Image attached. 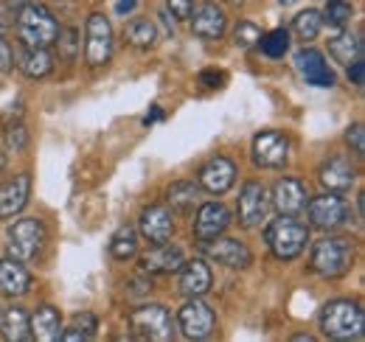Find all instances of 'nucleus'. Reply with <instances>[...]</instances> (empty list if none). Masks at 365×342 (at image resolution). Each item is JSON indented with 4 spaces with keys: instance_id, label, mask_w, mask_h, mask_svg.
<instances>
[{
    "instance_id": "obj_17",
    "label": "nucleus",
    "mask_w": 365,
    "mask_h": 342,
    "mask_svg": "<svg viewBox=\"0 0 365 342\" xmlns=\"http://www.w3.org/2000/svg\"><path fill=\"white\" fill-rule=\"evenodd\" d=\"M138 227H140V236H143L149 244H163V242H169L172 233H175L172 214H169L163 205H152V208H146V211L140 214Z\"/></svg>"
},
{
    "instance_id": "obj_7",
    "label": "nucleus",
    "mask_w": 365,
    "mask_h": 342,
    "mask_svg": "<svg viewBox=\"0 0 365 342\" xmlns=\"http://www.w3.org/2000/svg\"><path fill=\"white\" fill-rule=\"evenodd\" d=\"M113 56V26L101 11H93L85 23V62L91 68L107 65Z\"/></svg>"
},
{
    "instance_id": "obj_13",
    "label": "nucleus",
    "mask_w": 365,
    "mask_h": 342,
    "mask_svg": "<svg viewBox=\"0 0 365 342\" xmlns=\"http://www.w3.org/2000/svg\"><path fill=\"white\" fill-rule=\"evenodd\" d=\"M202 253L230 269H245L253 261V253L247 250V244H242L236 239H220V236L211 242H202Z\"/></svg>"
},
{
    "instance_id": "obj_45",
    "label": "nucleus",
    "mask_w": 365,
    "mask_h": 342,
    "mask_svg": "<svg viewBox=\"0 0 365 342\" xmlns=\"http://www.w3.org/2000/svg\"><path fill=\"white\" fill-rule=\"evenodd\" d=\"M160 118H163V110H160V107H155V110L146 115V127H149L152 121H160Z\"/></svg>"
},
{
    "instance_id": "obj_3",
    "label": "nucleus",
    "mask_w": 365,
    "mask_h": 342,
    "mask_svg": "<svg viewBox=\"0 0 365 342\" xmlns=\"http://www.w3.org/2000/svg\"><path fill=\"white\" fill-rule=\"evenodd\" d=\"M309 264H312V269L318 275H323V278H340L354 264V244L346 236L320 239V242H315V247H312Z\"/></svg>"
},
{
    "instance_id": "obj_15",
    "label": "nucleus",
    "mask_w": 365,
    "mask_h": 342,
    "mask_svg": "<svg viewBox=\"0 0 365 342\" xmlns=\"http://www.w3.org/2000/svg\"><path fill=\"white\" fill-rule=\"evenodd\" d=\"M31 197V177L29 174H17L9 182L0 185V219H11L17 216Z\"/></svg>"
},
{
    "instance_id": "obj_5",
    "label": "nucleus",
    "mask_w": 365,
    "mask_h": 342,
    "mask_svg": "<svg viewBox=\"0 0 365 342\" xmlns=\"http://www.w3.org/2000/svg\"><path fill=\"white\" fill-rule=\"evenodd\" d=\"M43 244H46V227L37 219H20L6 233V253H9V258H14L20 264L34 261L40 256Z\"/></svg>"
},
{
    "instance_id": "obj_43",
    "label": "nucleus",
    "mask_w": 365,
    "mask_h": 342,
    "mask_svg": "<svg viewBox=\"0 0 365 342\" xmlns=\"http://www.w3.org/2000/svg\"><path fill=\"white\" fill-rule=\"evenodd\" d=\"M138 6V0H115V14H121V17H127V14H133Z\"/></svg>"
},
{
    "instance_id": "obj_28",
    "label": "nucleus",
    "mask_w": 365,
    "mask_h": 342,
    "mask_svg": "<svg viewBox=\"0 0 365 342\" xmlns=\"http://www.w3.org/2000/svg\"><path fill=\"white\" fill-rule=\"evenodd\" d=\"M124 37H127V43L135 45V48H149V45H155V40H158V28H155L152 20L135 17V20H130L124 26Z\"/></svg>"
},
{
    "instance_id": "obj_6",
    "label": "nucleus",
    "mask_w": 365,
    "mask_h": 342,
    "mask_svg": "<svg viewBox=\"0 0 365 342\" xmlns=\"http://www.w3.org/2000/svg\"><path fill=\"white\" fill-rule=\"evenodd\" d=\"M130 326H133V334L138 340H149V342H169L175 337V320L172 314L158 306V303H146V306H138L135 311L130 314Z\"/></svg>"
},
{
    "instance_id": "obj_26",
    "label": "nucleus",
    "mask_w": 365,
    "mask_h": 342,
    "mask_svg": "<svg viewBox=\"0 0 365 342\" xmlns=\"http://www.w3.org/2000/svg\"><path fill=\"white\" fill-rule=\"evenodd\" d=\"M20 68L29 79H46L53 71V56H51L48 48H23Z\"/></svg>"
},
{
    "instance_id": "obj_39",
    "label": "nucleus",
    "mask_w": 365,
    "mask_h": 342,
    "mask_svg": "<svg viewBox=\"0 0 365 342\" xmlns=\"http://www.w3.org/2000/svg\"><path fill=\"white\" fill-rule=\"evenodd\" d=\"M11 68H14V51H11V45L0 37V73H9Z\"/></svg>"
},
{
    "instance_id": "obj_27",
    "label": "nucleus",
    "mask_w": 365,
    "mask_h": 342,
    "mask_svg": "<svg viewBox=\"0 0 365 342\" xmlns=\"http://www.w3.org/2000/svg\"><path fill=\"white\" fill-rule=\"evenodd\" d=\"M329 53H331L337 62L351 65L354 59H363V40H360L357 34H351V31H343V34H337L334 40H329Z\"/></svg>"
},
{
    "instance_id": "obj_11",
    "label": "nucleus",
    "mask_w": 365,
    "mask_h": 342,
    "mask_svg": "<svg viewBox=\"0 0 365 342\" xmlns=\"http://www.w3.org/2000/svg\"><path fill=\"white\" fill-rule=\"evenodd\" d=\"M253 163L259 169H281L289 157V143L281 132H259L253 138Z\"/></svg>"
},
{
    "instance_id": "obj_8",
    "label": "nucleus",
    "mask_w": 365,
    "mask_h": 342,
    "mask_svg": "<svg viewBox=\"0 0 365 342\" xmlns=\"http://www.w3.org/2000/svg\"><path fill=\"white\" fill-rule=\"evenodd\" d=\"M178 326L185 340H205L217 331V314L200 298H188V303L178 311Z\"/></svg>"
},
{
    "instance_id": "obj_42",
    "label": "nucleus",
    "mask_w": 365,
    "mask_h": 342,
    "mask_svg": "<svg viewBox=\"0 0 365 342\" xmlns=\"http://www.w3.org/2000/svg\"><path fill=\"white\" fill-rule=\"evenodd\" d=\"M56 43H65V59H73V48H76V31H65V37H62V31H59Z\"/></svg>"
},
{
    "instance_id": "obj_24",
    "label": "nucleus",
    "mask_w": 365,
    "mask_h": 342,
    "mask_svg": "<svg viewBox=\"0 0 365 342\" xmlns=\"http://www.w3.org/2000/svg\"><path fill=\"white\" fill-rule=\"evenodd\" d=\"M29 323H31V334L40 342H53L62 334V317L53 306H40Z\"/></svg>"
},
{
    "instance_id": "obj_38",
    "label": "nucleus",
    "mask_w": 365,
    "mask_h": 342,
    "mask_svg": "<svg viewBox=\"0 0 365 342\" xmlns=\"http://www.w3.org/2000/svg\"><path fill=\"white\" fill-rule=\"evenodd\" d=\"M200 82L205 87H222L225 85V73L217 71V68H205V71L200 73Z\"/></svg>"
},
{
    "instance_id": "obj_32",
    "label": "nucleus",
    "mask_w": 365,
    "mask_h": 342,
    "mask_svg": "<svg viewBox=\"0 0 365 342\" xmlns=\"http://www.w3.org/2000/svg\"><path fill=\"white\" fill-rule=\"evenodd\" d=\"M320 17H323V23H329V26H334V28H343L346 23H351L354 9H351L349 0H329V3H326V11H323Z\"/></svg>"
},
{
    "instance_id": "obj_37",
    "label": "nucleus",
    "mask_w": 365,
    "mask_h": 342,
    "mask_svg": "<svg viewBox=\"0 0 365 342\" xmlns=\"http://www.w3.org/2000/svg\"><path fill=\"white\" fill-rule=\"evenodd\" d=\"M169 3V11L178 17V20H188L191 11H194V0H166Z\"/></svg>"
},
{
    "instance_id": "obj_30",
    "label": "nucleus",
    "mask_w": 365,
    "mask_h": 342,
    "mask_svg": "<svg viewBox=\"0 0 365 342\" xmlns=\"http://www.w3.org/2000/svg\"><path fill=\"white\" fill-rule=\"evenodd\" d=\"M110 253H113V258H118V261H127V258L135 256L138 253L135 227H130V224L118 227V230H115V236L110 239Z\"/></svg>"
},
{
    "instance_id": "obj_21",
    "label": "nucleus",
    "mask_w": 365,
    "mask_h": 342,
    "mask_svg": "<svg viewBox=\"0 0 365 342\" xmlns=\"http://www.w3.org/2000/svg\"><path fill=\"white\" fill-rule=\"evenodd\" d=\"M320 177V185L326 188V191H331V194H346L351 185H354V180H357V171L354 166L349 163V160H343V157H331V160H326L318 171Z\"/></svg>"
},
{
    "instance_id": "obj_36",
    "label": "nucleus",
    "mask_w": 365,
    "mask_h": 342,
    "mask_svg": "<svg viewBox=\"0 0 365 342\" xmlns=\"http://www.w3.org/2000/svg\"><path fill=\"white\" fill-rule=\"evenodd\" d=\"M346 140H349V146L357 152V155H363L365 152V129L363 124H354V127L346 132Z\"/></svg>"
},
{
    "instance_id": "obj_2",
    "label": "nucleus",
    "mask_w": 365,
    "mask_h": 342,
    "mask_svg": "<svg viewBox=\"0 0 365 342\" xmlns=\"http://www.w3.org/2000/svg\"><path fill=\"white\" fill-rule=\"evenodd\" d=\"M320 328L329 340H360L365 328L363 309L351 300H331L320 311Z\"/></svg>"
},
{
    "instance_id": "obj_14",
    "label": "nucleus",
    "mask_w": 365,
    "mask_h": 342,
    "mask_svg": "<svg viewBox=\"0 0 365 342\" xmlns=\"http://www.w3.org/2000/svg\"><path fill=\"white\" fill-rule=\"evenodd\" d=\"M295 68L304 76V82L312 87H331L334 85V71L323 59V53L315 48H301L295 53Z\"/></svg>"
},
{
    "instance_id": "obj_23",
    "label": "nucleus",
    "mask_w": 365,
    "mask_h": 342,
    "mask_svg": "<svg viewBox=\"0 0 365 342\" xmlns=\"http://www.w3.org/2000/svg\"><path fill=\"white\" fill-rule=\"evenodd\" d=\"M29 289H31V275H29V269H26L20 261H14V258L0 261V295H6V298H20V295H26Z\"/></svg>"
},
{
    "instance_id": "obj_40",
    "label": "nucleus",
    "mask_w": 365,
    "mask_h": 342,
    "mask_svg": "<svg viewBox=\"0 0 365 342\" xmlns=\"http://www.w3.org/2000/svg\"><path fill=\"white\" fill-rule=\"evenodd\" d=\"M73 326H76V328H79V331H82V334L91 340L93 334H96V326H98V323H96V317H93V314H76Z\"/></svg>"
},
{
    "instance_id": "obj_31",
    "label": "nucleus",
    "mask_w": 365,
    "mask_h": 342,
    "mask_svg": "<svg viewBox=\"0 0 365 342\" xmlns=\"http://www.w3.org/2000/svg\"><path fill=\"white\" fill-rule=\"evenodd\" d=\"M320 28H323V17H320L318 9H307V11L295 14V20H292V31H295L304 43H312L320 34Z\"/></svg>"
},
{
    "instance_id": "obj_35",
    "label": "nucleus",
    "mask_w": 365,
    "mask_h": 342,
    "mask_svg": "<svg viewBox=\"0 0 365 342\" xmlns=\"http://www.w3.org/2000/svg\"><path fill=\"white\" fill-rule=\"evenodd\" d=\"M3 138H6V149H11V152H23V149L29 146V132H26V127H23L20 121L6 124Z\"/></svg>"
},
{
    "instance_id": "obj_4",
    "label": "nucleus",
    "mask_w": 365,
    "mask_h": 342,
    "mask_svg": "<svg viewBox=\"0 0 365 342\" xmlns=\"http://www.w3.org/2000/svg\"><path fill=\"white\" fill-rule=\"evenodd\" d=\"M264 239H267L270 253H273L278 261H292V258H298L304 253V247H307V242H309V230H307L298 219L281 216V219H275L273 224L267 227Z\"/></svg>"
},
{
    "instance_id": "obj_44",
    "label": "nucleus",
    "mask_w": 365,
    "mask_h": 342,
    "mask_svg": "<svg viewBox=\"0 0 365 342\" xmlns=\"http://www.w3.org/2000/svg\"><path fill=\"white\" fill-rule=\"evenodd\" d=\"M9 26H11V17H9V11H6V6H0V37L9 31Z\"/></svg>"
},
{
    "instance_id": "obj_12",
    "label": "nucleus",
    "mask_w": 365,
    "mask_h": 342,
    "mask_svg": "<svg viewBox=\"0 0 365 342\" xmlns=\"http://www.w3.org/2000/svg\"><path fill=\"white\" fill-rule=\"evenodd\" d=\"M230 224V211L222 202H202L194 216V236L197 242H211L222 236Z\"/></svg>"
},
{
    "instance_id": "obj_18",
    "label": "nucleus",
    "mask_w": 365,
    "mask_h": 342,
    "mask_svg": "<svg viewBox=\"0 0 365 342\" xmlns=\"http://www.w3.org/2000/svg\"><path fill=\"white\" fill-rule=\"evenodd\" d=\"M236 182V166L228 157H211L202 169H200V185L208 194H225L230 191V185Z\"/></svg>"
},
{
    "instance_id": "obj_33",
    "label": "nucleus",
    "mask_w": 365,
    "mask_h": 342,
    "mask_svg": "<svg viewBox=\"0 0 365 342\" xmlns=\"http://www.w3.org/2000/svg\"><path fill=\"white\" fill-rule=\"evenodd\" d=\"M262 51H264V56H270V59H281L287 51H289V31L287 28H275L270 31L267 37L262 34Z\"/></svg>"
},
{
    "instance_id": "obj_34",
    "label": "nucleus",
    "mask_w": 365,
    "mask_h": 342,
    "mask_svg": "<svg viewBox=\"0 0 365 342\" xmlns=\"http://www.w3.org/2000/svg\"><path fill=\"white\" fill-rule=\"evenodd\" d=\"M262 40V28L256 26V23H239L236 28H233V43L239 45V48H253V45H259Z\"/></svg>"
},
{
    "instance_id": "obj_25",
    "label": "nucleus",
    "mask_w": 365,
    "mask_h": 342,
    "mask_svg": "<svg viewBox=\"0 0 365 342\" xmlns=\"http://www.w3.org/2000/svg\"><path fill=\"white\" fill-rule=\"evenodd\" d=\"M0 334H3V340H9V342H26L31 337L29 314H26L20 306H11V309L0 317Z\"/></svg>"
},
{
    "instance_id": "obj_9",
    "label": "nucleus",
    "mask_w": 365,
    "mask_h": 342,
    "mask_svg": "<svg viewBox=\"0 0 365 342\" xmlns=\"http://www.w3.org/2000/svg\"><path fill=\"white\" fill-rule=\"evenodd\" d=\"M270 211V194L267 188L259 182V180H247L242 185V194H239V205H236V214H239V224L253 230L259 227Z\"/></svg>"
},
{
    "instance_id": "obj_22",
    "label": "nucleus",
    "mask_w": 365,
    "mask_h": 342,
    "mask_svg": "<svg viewBox=\"0 0 365 342\" xmlns=\"http://www.w3.org/2000/svg\"><path fill=\"white\" fill-rule=\"evenodd\" d=\"M211 266L205 264V261H200V258H194V261H182L180 266V292L185 298H202L208 289H211Z\"/></svg>"
},
{
    "instance_id": "obj_29",
    "label": "nucleus",
    "mask_w": 365,
    "mask_h": 342,
    "mask_svg": "<svg viewBox=\"0 0 365 342\" xmlns=\"http://www.w3.org/2000/svg\"><path fill=\"white\" fill-rule=\"evenodd\" d=\"M166 197H169L172 211H180V214H185V211H191V208H194V202L200 200V191H197V185H194V182L180 180V182H172V185H169Z\"/></svg>"
},
{
    "instance_id": "obj_47",
    "label": "nucleus",
    "mask_w": 365,
    "mask_h": 342,
    "mask_svg": "<svg viewBox=\"0 0 365 342\" xmlns=\"http://www.w3.org/2000/svg\"><path fill=\"white\" fill-rule=\"evenodd\" d=\"M281 3H284V6H292V3H295V0H281Z\"/></svg>"
},
{
    "instance_id": "obj_10",
    "label": "nucleus",
    "mask_w": 365,
    "mask_h": 342,
    "mask_svg": "<svg viewBox=\"0 0 365 342\" xmlns=\"http://www.w3.org/2000/svg\"><path fill=\"white\" fill-rule=\"evenodd\" d=\"M307 205H309V224L323 230V233L337 230L349 222V205L340 194H331V191L320 194L315 200H309Z\"/></svg>"
},
{
    "instance_id": "obj_46",
    "label": "nucleus",
    "mask_w": 365,
    "mask_h": 342,
    "mask_svg": "<svg viewBox=\"0 0 365 342\" xmlns=\"http://www.w3.org/2000/svg\"><path fill=\"white\" fill-rule=\"evenodd\" d=\"M29 0H6V6H11V9H23Z\"/></svg>"
},
{
    "instance_id": "obj_1",
    "label": "nucleus",
    "mask_w": 365,
    "mask_h": 342,
    "mask_svg": "<svg viewBox=\"0 0 365 342\" xmlns=\"http://www.w3.org/2000/svg\"><path fill=\"white\" fill-rule=\"evenodd\" d=\"M17 37L23 48H51L59 37V23L43 3H26L17 14Z\"/></svg>"
},
{
    "instance_id": "obj_19",
    "label": "nucleus",
    "mask_w": 365,
    "mask_h": 342,
    "mask_svg": "<svg viewBox=\"0 0 365 342\" xmlns=\"http://www.w3.org/2000/svg\"><path fill=\"white\" fill-rule=\"evenodd\" d=\"M191 31L200 40H220L225 34V11L217 3H202L191 11Z\"/></svg>"
},
{
    "instance_id": "obj_20",
    "label": "nucleus",
    "mask_w": 365,
    "mask_h": 342,
    "mask_svg": "<svg viewBox=\"0 0 365 342\" xmlns=\"http://www.w3.org/2000/svg\"><path fill=\"white\" fill-rule=\"evenodd\" d=\"M182 250L178 244H169V242H163V244H152V250L143 256L140 261V266H143V272H149V275H169V272H178L182 266Z\"/></svg>"
},
{
    "instance_id": "obj_41",
    "label": "nucleus",
    "mask_w": 365,
    "mask_h": 342,
    "mask_svg": "<svg viewBox=\"0 0 365 342\" xmlns=\"http://www.w3.org/2000/svg\"><path fill=\"white\" fill-rule=\"evenodd\" d=\"M349 79H351L357 87H363V79H365V62L363 59H354V62L349 65Z\"/></svg>"
},
{
    "instance_id": "obj_16",
    "label": "nucleus",
    "mask_w": 365,
    "mask_h": 342,
    "mask_svg": "<svg viewBox=\"0 0 365 342\" xmlns=\"http://www.w3.org/2000/svg\"><path fill=\"white\" fill-rule=\"evenodd\" d=\"M273 205L281 216H298L307 208V188L301 180L284 177L273 188Z\"/></svg>"
}]
</instances>
